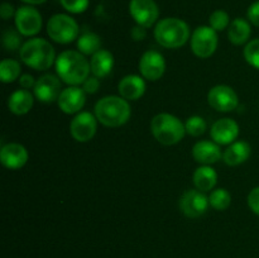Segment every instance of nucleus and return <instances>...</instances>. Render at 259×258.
Segmentation results:
<instances>
[{
    "mask_svg": "<svg viewBox=\"0 0 259 258\" xmlns=\"http://www.w3.org/2000/svg\"><path fill=\"white\" fill-rule=\"evenodd\" d=\"M218 48L217 30L210 25H201L194 30L191 37V50L195 56L207 58L214 55Z\"/></svg>",
    "mask_w": 259,
    "mask_h": 258,
    "instance_id": "nucleus-7",
    "label": "nucleus"
},
{
    "mask_svg": "<svg viewBox=\"0 0 259 258\" xmlns=\"http://www.w3.org/2000/svg\"><path fill=\"white\" fill-rule=\"evenodd\" d=\"M250 153H252V148L249 143L244 141L234 142L225 149L223 153V159L228 166H238L247 161L250 157Z\"/></svg>",
    "mask_w": 259,
    "mask_h": 258,
    "instance_id": "nucleus-20",
    "label": "nucleus"
},
{
    "mask_svg": "<svg viewBox=\"0 0 259 258\" xmlns=\"http://www.w3.org/2000/svg\"><path fill=\"white\" fill-rule=\"evenodd\" d=\"M209 202L215 210L223 211V210H227L232 204V195L228 190L217 189L210 194Z\"/></svg>",
    "mask_w": 259,
    "mask_h": 258,
    "instance_id": "nucleus-27",
    "label": "nucleus"
},
{
    "mask_svg": "<svg viewBox=\"0 0 259 258\" xmlns=\"http://www.w3.org/2000/svg\"><path fill=\"white\" fill-rule=\"evenodd\" d=\"M15 13H17V10L14 9V7L10 3H3L2 7H0V15L4 20L15 17Z\"/></svg>",
    "mask_w": 259,
    "mask_h": 258,
    "instance_id": "nucleus-36",
    "label": "nucleus"
},
{
    "mask_svg": "<svg viewBox=\"0 0 259 258\" xmlns=\"http://www.w3.org/2000/svg\"><path fill=\"white\" fill-rule=\"evenodd\" d=\"M20 33L14 29H7L3 33V45L7 51H15L20 47Z\"/></svg>",
    "mask_w": 259,
    "mask_h": 258,
    "instance_id": "nucleus-31",
    "label": "nucleus"
},
{
    "mask_svg": "<svg viewBox=\"0 0 259 258\" xmlns=\"http://www.w3.org/2000/svg\"><path fill=\"white\" fill-rule=\"evenodd\" d=\"M85 94L83 89L77 88V86H70L67 89H63L58 96V106L66 114L78 113L86 103Z\"/></svg>",
    "mask_w": 259,
    "mask_h": 258,
    "instance_id": "nucleus-15",
    "label": "nucleus"
},
{
    "mask_svg": "<svg viewBox=\"0 0 259 258\" xmlns=\"http://www.w3.org/2000/svg\"><path fill=\"white\" fill-rule=\"evenodd\" d=\"M96 116L89 111L78 113L70 124V132L73 139L77 142H89L94 138L98 129Z\"/></svg>",
    "mask_w": 259,
    "mask_h": 258,
    "instance_id": "nucleus-12",
    "label": "nucleus"
},
{
    "mask_svg": "<svg viewBox=\"0 0 259 258\" xmlns=\"http://www.w3.org/2000/svg\"><path fill=\"white\" fill-rule=\"evenodd\" d=\"M185 128H186V133L190 136L200 137L206 131V121L199 115L190 116L185 123Z\"/></svg>",
    "mask_w": 259,
    "mask_h": 258,
    "instance_id": "nucleus-29",
    "label": "nucleus"
},
{
    "mask_svg": "<svg viewBox=\"0 0 259 258\" xmlns=\"http://www.w3.org/2000/svg\"><path fill=\"white\" fill-rule=\"evenodd\" d=\"M230 23L232 22H230L229 14H228L225 10H222V9L212 12L209 18L210 27H211L214 30H217V32L224 30L225 28H229Z\"/></svg>",
    "mask_w": 259,
    "mask_h": 258,
    "instance_id": "nucleus-28",
    "label": "nucleus"
},
{
    "mask_svg": "<svg viewBox=\"0 0 259 258\" xmlns=\"http://www.w3.org/2000/svg\"><path fill=\"white\" fill-rule=\"evenodd\" d=\"M47 33L51 39L61 45L75 40L80 33L77 22L68 14H55L47 22Z\"/></svg>",
    "mask_w": 259,
    "mask_h": 258,
    "instance_id": "nucleus-6",
    "label": "nucleus"
},
{
    "mask_svg": "<svg viewBox=\"0 0 259 258\" xmlns=\"http://www.w3.org/2000/svg\"><path fill=\"white\" fill-rule=\"evenodd\" d=\"M95 116L109 128L121 126L131 118V106L121 96H105L95 105Z\"/></svg>",
    "mask_w": 259,
    "mask_h": 258,
    "instance_id": "nucleus-2",
    "label": "nucleus"
},
{
    "mask_svg": "<svg viewBox=\"0 0 259 258\" xmlns=\"http://www.w3.org/2000/svg\"><path fill=\"white\" fill-rule=\"evenodd\" d=\"M33 91H34L35 98L42 103H52V101L58 100V96L61 94L60 77L51 73L43 75L35 81Z\"/></svg>",
    "mask_w": 259,
    "mask_h": 258,
    "instance_id": "nucleus-14",
    "label": "nucleus"
},
{
    "mask_svg": "<svg viewBox=\"0 0 259 258\" xmlns=\"http://www.w3.org/2000/svg\"><path fill=\"white\" fill-rule=\"evenodd\" d=\"M129 13L137 25L149 28L158 20L159 9L154 0H131Z\"/></svg>",
    "mask_w": 259,
    "mask_h": 258,
    "instance_id": "nucleus-9",
    "label": "nucleus"
},
{
    "mask_svg": "<svg viewBox=\"0 0 259 258\" xmlns=\"http://www.w3.org/2000/svg\"><path fill=\"white\" fill-rule=\"evenodd\" d=\"M154 138L163 146H174L182 141L186 133L185 124L177 116L168 113L157 114L151 121Z\"/></svg>",
    "mask_w": 259,
    "mask_h": 258,
    "instance_id": "nucleus-5",
    "label": "nucleus"
},
{
    "mask_svg": "<svg viewBox=\"0 0 259 258\" xmlns=\"http://www.w3.org/2000/svg\"><path fill=\"white\" fill-rule=\"evenodd\" d=\"M19 85L22 86L23 89H25V90H28V89L30 88H34L35 81L32 75H29V73H24V75H22L19 77Z\"/></svg>",
    "mask_w": 259,
    "mask_h": 258,
    "instance_id": "nucleus-37",
    "label": "nucleus"
},
{
    "mask_svg": "<svg viewBox=\"0 0 259 258\" xmlns=\"http://www.w3.org/2000/svg\"><path fill=\"white\" fill-rule=\"evenodd\" d=\"M56 71L63 82L71 86L85 82L91 72L90 62L81 52L65 51L56 58Z\"/></svg>",
    "mask_w": 259,
    "mask_h": 258,
    "instance_id": "nucleus-1",
    "label": "nucleus"
},
{
    "mask_svg": "<svg viewBox=\"0 0 259 258\" xmlns=\"http://www.w3.org/2000/svg\"><path fill=\"white\" fill-rule=\"evenodd\" d=\"M218 182V174L212 167L205 166L202 164L201 167L194 172V184L197 190L202 192L210 191L215 187Z\"/></svg>",
    "mask_w": 259,
    "mask_h": 258,
    "instance_id": "nucleus-24",
    "label": "nucleus"
},
{
    "mask_svg": "<svg viewBox=\"0 0 259 258\" xmlns=\"http://www.w3.org/2000/svg\"><path fill=\"white\" fill-rule=\"evenodd\" d=\"M0 161L3 166L9 169H19L24 167L28 161V152L22 144L8 143L2 147Z\"/></svg>",
    "mask_w": 259,
    "mask_h": 258,
    "instance_id": "nucleus-17",
    "label": "nucleus"
},
{
    "mask_svg": "<svg viewBox=\"0 0 259 258\" xmlns=\"http://www.w3.org/2000/svg\"><path fill=\"white\" fill-rule=\"evenodd\" d=\"M119 94L125 100H138L144 95L146 82L138 75H128L120 80L118 85Z\"/></svg>",
    "mask_w": 259,
    "mask_h": 258,
    "instance_id": "nucleus-19",
    "label": "nucleus"
},
{
    "mask_svg": "<svg viewBox=\"0 0 259 258\" xmlns=\"http://www.w3.org/2000/svg\"><path fill=\"white\" fill-rule=\"evenodd\" d=\"M207 101L215 110L228 113L237 108L239 99H238L237 93L230 86L217 85L210 89L207 94Z\"/></svg>",
    "mask_w": 259,
    "mask_h": 258,
    "instance_id": "nucleus-10",
    "label": "nucleus"
},
{
    "mask_svg": "<svg viewBox=\"0 0 259 258\" xmlns=\"http://www.w3.org/2000/svg\"><path fill=\"white\" fill-rule=\"evenodd\" d=\"M14 22L18 32L25 37L38 34L42 29V15L32 5H23L18 8Z\"/></svg>",
    "mask_w": 259,
    "mask_h": 258,
    "instance_id": "nucleus-8",
    "label": "nucleus"
},
{
    "mask_svg": "<svg viewBox=\"0 0 259 258\" xmlns=\"http://www.w3.org/2000/svg\"><path fill=\"white\" fill-rule=\"evenodd\" d=\"M146 29H147V28L141 27V25H136V27L132 29V38H133L134 40L144 39V38H146V35H147Z\"/></svg>",
    "mask_w": 259,
    "mask_h": 258,
    "instance_id": "nucleus-38",
    "label": "nucleus"
},
{
    "mask_svg": "<svg viewBox=\"0 0 259 258\" xmlns=\"http://www.w3.org/2000/svg\"><path fill=\"white\" fill-rule=\"evenodd\" d=\"M244 58L252 67L259 70V38L247 43L244 48Z\"/></svg>",
    "mask_w": 259,
    "mask_h": 258,
    "instance_id": "nucleus-30",
    "label": "nucleus"
},
{
    "mask_svg": "<svg viewBox=\"0 0 259 258\" xmlns=\"http://www.w3.org/2000/svg\"><path fill=\"white\" fill-rule=\"evenodd\" d=\"M250 33H252V27L250 22L243 18H235L229 25L228 29V37L233 45H244L249 40Z\"/></svg>",
    "mask_w": 259,
    "mask_h": 258,
    "instance_id": "nucleus-23",
    "label": "nucleus"
},
{
    "mask_svg": "<svg viewBox=\"0 0 259 258\" xmlns=\"http://www.w3.org/2000/svg\"><path fill=\"white\" fill-rule=\"evenodd\" d=\"M82 85H83L82 89L85 93L95 94L96 91L99 90V88H100V81H99V78L95 77V76H93V77H90V76H89Z\"/></svg>",
    "mask_w": 259,
    "mask_h": 258,
    "instance_id": "nucleus-35",
    "label": "nucleus"
},
{
    "mask_svg": "<svg viewBox=\"0 0 259 258\" xmlns=\"http://www.w3.org/2000/svg\"><path fill=\"white\" fill-rule=\"evenodd\" d=\"M20 58L28 67L46 71L55 62V48L43 38H32L20 47Z\"/></svg>",
    "mask_w": 259,
    "mask_h": 258,
    "instance_id": "nucleus-3",
    "label": "nucleus"
},
{
    "mask_svg": "<svg viewBox=\"0 0 259 258\" xmlns=\"http://www.w3.org/2000/svg\"><path fill=\"white\" fill-rule=\"evenodd\" d=\"M78 52L82 53L83 56L95 55L98 51L101 50V39L96 33H83L77 39Z\"/></svg>",
    "mask_w": 259,
    "mask_h": 258,
    "instance_id": "nucleus-25",
    "label": "nucleus"
},
{
    "mask_svg": "<svg viewBox=\"0 0 259 258\" xmlns=\"http://www.w3.org/2000/svg\"><path fill=\"white\" fill-rule=\"evenodd\" d=\"M60 3L66 12L71 14H81L89 8L90 0H60Z\"/></svg>",
    "mask_w": 259,
    "mask_h": 258,
    "instance_id": "nucleus-32",
    "label": "nucleus"
},
{
    "mask_svg": "<svg viewBox=\"0 0 259 258\" xmlns=\"http://www.w3.org/2000/svg\"><path fill=\"white\" fill-rule=\"evenodd\" d=\"M114 66V57L109 51L100 50L93 55L90 61L91 72L95 77L104 78L111 72Z\"/></svg>",
    "mask_w": 259,
    "mask_h": 258,
    "instance_id": "nucleus-21",
    "label": "nucleus"
},
{
    "mask_svg": "<svg viewBox=\"0 0 259 258\" xmlns=\"http://www.w3.org/2000/svg\"><path fill=\"white\" fill-rule=\"evenodd\" d=\"M33 95L28 90H17L8 99V108L15 115H24L32 109Z\"/></svg>",
    "mask_w": 259,
    "mask_h": 258,
    "instance_id": "nucleus-22",
    "label": "nucleus"
},
{
    "mask_svg": "<svg viewBox=\"0 0 259 258\" xmlns=\"http://www.w3.org/2000/svg\"><path fill=\"white\" fill-rule=\"evenodd\" d=\"M139 71L142 76L149 81H157L166 71V61L157 51H147L139 61Z\"/></svg>",
    "mask_w": 259,
    "mask_h": 258,
    "instance_id": "nucleus-13",
    "label": "nucleus"
},
{
    "mask_svg": "<svg viewBox=\"0 0 259 258\" xmlns=\"http://www.w3.org/2000/svg\"><path fill=\"white\" fill-rule=\"evenodd\" d=\"M20 2H23V3H25V4L27 5H40V4H43V3H46L47 2V0H20Z\"/></svg>",
    "mask_w": 259,
    "mask_h": 258,
    "instance_id": "nucleus-39",
    "label": "nucleus"
},
{
    "mask_svg": "<svg viewBox=\"0 0 259 258\" xmlns=\"http://www.w3.org/2000/svg\"><path fill=\"white\" fill-rule=\"evenodd\" d=\"M192 156H194L195 161L199 163L210 166L212 163H217L223 157V153L219 144L215 142L200 141L192 148Z\"/></svg>",
    "mask_w": 259,
    "mask_h": 258,
    "instance_id": "nucleus-18",
    "label": "nucleus"
},
{
    "mask_svg": "<svg viewBox=\"0 0 259 258\" xmlns=\"http://www.w3.org/2000/svg\"><path fill=\"white\" fill-rule=\"evenodd\" d=\"M247 17L250 24L259 28V0L249 5V8L247 10Z\"/></svg>",
    "mask_w": 259,
    "mask_h": 258,
    "instance_id": "nucleus-33",
    "label": "nucleus"
},
{
    "mask_svg": "<svg viewBox=\"0 0 259 258\" xmlns=\"http://www.w3.org/2000/svg\"><path fill=\"white\" fill-rule=\"evenodd\" d=\"M20 65L15 60H4L0 63V80L4 83H10L19 78Z\"/></svg>",
    "mask_w": 259,
    "mask_h": 258,
    "instance_id": "nucleus-26",
    "label": "nucleus"
},
{
    "mask_svg": "<svg viewBox=\"0 0 259 258\" xmlns=\"http://www.w3.org/2000/svg\"><path fill=\"white\" fill-rule=\"evenodd\" d=\"M248 206L259 217V186L254 187L248 195Z\"/></svg>",
    "mask_w": 259,
    "mask_h": 258,
    "instance_id": "nucleus-34",
    "label": "nucleus"
},
{
    "mask_svg": "<svg viewBox=\"0 0 259 258\" xmlns=\"http://www.w3.org/2000/svg\"><path fill=\"white\" fill-rule=\"evenodd\" d=\"M154 38L164 48H180L189 40L190 28L179 18H164L154 28Z\"/></svg>",
    "mask_w": 259,
    "mask_h": 258,
    "instance_id": "nucleus-4",
    "label": "nucleus"
},
{
    "mask_svg": "<svg viewBox=\"0 0 259 258\" xmlns=\"http://www.w3.org/2000/svg\"><path fill=\"white\" fill-rule=\"evenodd\" d=\"M211 138L218 144L234 143L239 136V125L235 120L230 118H223L215 121L211 126Z\"/></svg>",
    "mask_w": 259,
    "mask_h": 258,
    "instance_id": "nucleus-16",
    "label": "nucleus"
},
{
    "mask_svg": "<svg viewBox=\"0 0 259 258\" xmlns=\"http://www.w3.org/2000/svg\"><path fill=\"white\" fill-rule=\"evenodd\" d=\"M209 205V197L200 190H187L180 199V210L191 219L202 217L207 211Z\"/></svg>",
    "mask_w": 259,
    "mask_h": 258,
    "instance_id": "nucleus-11",
    "label": "nucleus"
}]
</instances>
